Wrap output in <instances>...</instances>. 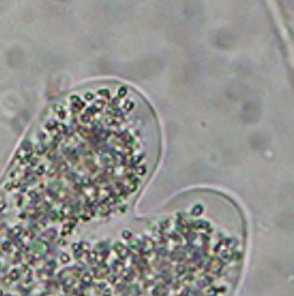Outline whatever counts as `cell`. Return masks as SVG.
I'll return each instance as SVG.
<instances>
[{
    "label": "cell",
    "mask_w": 294,
    "mask_h": 296,
    "mask_svg": "<svg viewBox=\"0 0 294 296\" xmlns=\"http://www.w3.org/2000/svg\"><path fill=\"white\" fill-rule=\"evenodd\" d=\"M9 278H11L12 281H15V280H17L19 278H20V274H19V272H17V270H13L9 275H8Z\"/></svg>",
    "instance_id": "6da1fadb"
},
{
    "label": "cell",
    "mask_w": 294,
    "mask_h": 296,
    "mask_svg": "<svg viewBox=\"0 0 294 296\" xmlns=\"http://www.w3.org/2000/svg\"><path fill=\"white\" fill-rule=\"evenodd\" d=\"M2 295H4V293H2V290L0 289V296H2Z\"/></svg>",
    "instance_id": "7a4b0ae2"
},
{
    "label": "cell",
    "mask_w": 294,
    "mask_h": 296,
    "mask_svg": "<svg viewBox=\"0 0 294 296\" xmlns=\"http://www.w3.org/2000/svg\"><path fill=\"white\" fill-rule=\"evenodd\" d=\"M2 296H9V295H2Z\"/></svg>",
    "instance_id": "3957f363"
}]
</instances>
